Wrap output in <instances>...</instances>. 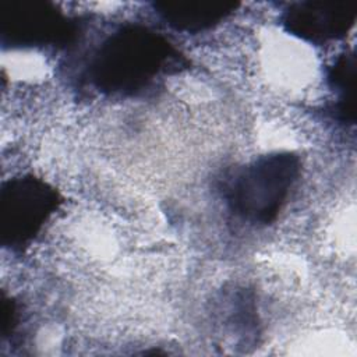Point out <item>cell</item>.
<instances>
[{
    "label": "cell",
    "mask_w": 357,
    "mask_h": 357,
    "mask_svg": "<svg viewBox=\"0 0 357 357\" xmlns=\"http://www.w3.org/2000/svg\"><path fill=\"white\" fill-rule=\"evenodd\" d=\"M185 66L184 56L165 35L142 24L126 22L95 46L85 77L103 95L128 98Z\"/></svg>",
    "instance_id": "1"
},
{
    "label": "cell",
    "mask_w": 357,
    "mask_h": 357,
    "mask_svg": "<svg viewBox=\"0 0 357 357\" xmlns=\"http://www.w3.org/2000/svg\"><path fill=\"white\" fill-rule=\"evenodd\" d=\"M301 172L300 158L290 151L261 155L229 181L225 197L230 211L251 225H271L286 205Z\"/></svg>",
    "instance_id": "2"
},
{
    "label": "cell",
    "mask_w": 357,
    "mask_h": 357,
    "mask_svg": "<svg viewBox=\"0 0 357 357\" xmlns=\"http://www.w3.org/2000/svg\"><path fill=\"white\" fill-rule=\"evenodd\" d=\"M61 204V194L43 178L24 174L6 181L0 197L3 245L22 250L31 244Z\"/></svg>",
    "instance_id": "3"
},
{
    "label": "cell",
    "mask_w": 357,
    "mask_h": 357,
    "mask_svg": "<svg viewBox=\"0 0 357 357\" xmlns=\"http://www.w3.org/2000/svg\"><path fill=\"white\" fill-rule=\"evenodd\" d=\"M77 33L75 21L49 1H13L3 14V42L13 47L64 46Z\"/></svg>",
    "instance_id": "4"
},
{
    "label": "cell",
    "mask_w": 357,
    "mask_h": 357,
    "mask_svg": "<svg viewBox=\"0 0 357 357\" xmlns=\"http://www.w3.org/2000/svg\"><path fill=\"white\" fill-rule=\"evenodd\" d=\"M356 18V0H300L289 4L280 17L289 33L318 45L344 38Z\"/></svg>",
    "instance_id": "5"
},
{
    "label": "cell",
    "mask_w": 357,
    "mask_h": 357,
    "mask_svg": "<svg viewBox=\"0 0 357 357\" xmlns=\"http://www.w3.org/2000/svg\"><path fill=\"white\" fill-rule=\"evenodd\" d=\"M237 6L227 0H165L153 4L166 24L188 33L213 28L231 15Z\"/></svg>",
    "instance_id": "6"
},
{
    "label": "cell",
    "mask_w": 357,
    "mask_h": 357,
    "mask_svg": "<svg viewBox=\"0 0 357 357\" xmlns=\"http://www.w3.org/2000/svg\"><path fill=\"white\" fill-rule=\"evenodd\" d=\"M329 88L336 99L331 106L332 117L344 126L356 121V54L344 52L333 61L326 71Z\"/></svg>",
    "instance_id": "7"
}]
</instances>
